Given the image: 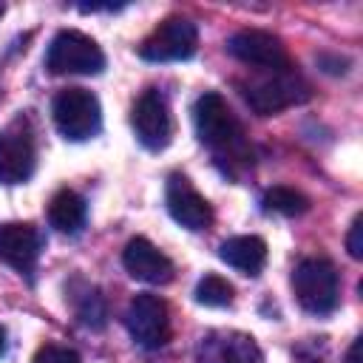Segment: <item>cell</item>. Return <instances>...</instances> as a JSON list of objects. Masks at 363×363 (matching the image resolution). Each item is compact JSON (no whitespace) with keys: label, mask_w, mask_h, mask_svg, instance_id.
Returning a JSON list of instances; mask_svg holds the SVG:
<instances>
[{"label":"cell","mask_w":363,"mask_h":363,"mask_svg":"<svg viewBox=\"0 0 363 363\" xmlns=\"http://www.w3.org/2000/svg\"><path fill=\"white\" fill-rule=\"evenodd\" d=\"M193 122L201 145H207L224 164H250V145L244 139V128L221 94H201L193 105Z\"/></svg>","instance_id":"1"},{"label":"cell","mask_w":363,"mask_h":363,"mask_svg":"<svg viewBox=\"0 0 363 363\" xmlns=\"http://www.w3.org/2000/svg\"><path fill=\"white\" fill-rule=\"evenodd\" d=\"M244 102L258 113V116H272L281 113L284 108L301 105L312 96L309 82L301 77L295 65L281 68V71H258L247 82H238Z\"/></svg>","instance_id":"2"},{"label":"cell","mask_w":363,"mask_h":363,"mask_svg":"<svg viewBox=\"0 0 363 363\" xmlns=\"http://www.w3.org/2000/svg\"><path fill=\"white\" fill-rule=\"evenodd\" d=\"M292 292L312 315H329L340 303V278L329 258H303L292 272Z\"/></svg>","instance_id":"3"},{"label":"cell","mask_w":363,"mask_h":363,"mask_svg":"<svg viewBox=\"0 0 363 363\" xmlns=\"http://www.w3.org/2000/svg\"><path fill=\"white\" fill-rule=\"evenodd\" d=\"M54 125L68 142H85L99 133L102 128V108L99 99L85 88H65L54 96L51 105Z\"/></svg>","instance_id":"4"},{"label":"cell","mask_w":363,"mask_h":363,"mask_svg":"<svg viewBox=\"0 0 363 363\" xmlns=\"http://www.w3.org/2000/svg\"><path fill=\"white\" fill-rule=\"evenodd\" d=\"M45 68L57 77H62V74H99L105 68V54L88 34L65 28L51 40L48 54H45Z\"/></svg>","instance_id":"5"},{"label":"cell","mask_w":363,"mask_h":363,"mask_svg":"<svg viewBox=\"0 0 363 363\" xmlns=\"http://www.w3.org/2000/svg\"><path fill=\"white\" fill-rule=\"evenodd\" d=\"M37 164L34 130L26 116H17L0 130V184H23Z\"/></svg>","instance_id":"6"},{"label":"cell","mask_w":363,"mask_h":363,"mask_svg":"<svg viewBox=\"0 0 363 363\" xmlns=\"http://www.w3.org/2000/svg\"><path fill=\"white\" fill-rule=\"evenodd\" d=\"M199 48L196 23L187 17H167L162 20L139 45V57L147 62H176L190 60Z\"/></svg>","instance_id":"7"},{"label":"cell","mask_w":363,"mask_h":363,"mask_svg":"<svg viewBox=\"0 0 363 363\" xmlns=\"http://www.w3.org/2000/svg\"><path fill=\"white\" fill-rule=\"evenodd\" d=\"M125 326L130 332V337L145 346V349H159L170 340V309L159 295L142 292L128 303L125 312Z\"/></svg>","instance_id":"8"},{"label":"cell","mask_w":363,"mask_h":363,"mask_svg":"<svg viewBox=\"0 0 363 363\" xmlns=\"http://www.w3.org/2000/svg\"><path fill=\"white\" fill-rule=\"evenodd\" d=\"M227 51L238 62H244V65H250L255 71H281V68L292 65L284 43L275 34L261 31V28H241V31H235L227 40Z\"/></svg>","instance_id":"9"},{"label":"cell","mask_w":363,"mask_h":363,"mask_svg":"<svg viewBox=\"0 0 363 363\" xmlns=\"http://www.w3.org/2000/svg\"><path fill=\"white\" fill-rule=\"evenodd\" d=\"M130 125L142 147L147 150H164L173 139V116L159 91H145L130 111Z\"/></svg>","instance_id":"10"},{"label":"cell","mask_w":363,"mask_h":363,"mask_svg":"<svg viewBox=\"0 0 363 363\" xmlns=\"http://www.w3.org/2000/svg\"><path fill=\"white\" fill-rule=\"evenodd\" d=\"M164 201H167V210H170L173 221L182 224L184 230L199 233V230H207L213 224V207H210V201L182 173H173L167 179Z\"/></svg>","instance_id":"11"},{"label":"cell","mask_w":363,"mask_h":363,"mask_svg":"<svg viewBox=\"0 0 363 363\" xmlns=\"http://www.w3.org/2000/svg\"><path fill=\"white\" fill-rule=\"evenodd\" d=\"M43 250V235L28 221H6L0 224V261L9 264L20 275H31Z\"/></svg>","instance_id":"12"},{"label":"cell","mask_w":363,"mask_h":363,"mask_svg":"<svg viewBox=\"0 0 363 363\" xmlns=\"http://www.w3.org/2000/svg\"><path fill=\"white\" fill-rule=\"evenodd\" d=\"M199 363H264V354L250 335L216 329L199 340Z\"/></svg>","instance_id":"13"},{"label":"cell","mask_w":363,"mask_h":363,"mask_svg":"<svg viewBox=\"0 0 363 363\" xmlns=\"http://www.w3.org/2000/svg\"><path fill=\"white\" fill-rule=\"evenodd\" d=\"M122 264L136 281H145V284H159L162 286V284H170L173 275H176L173 261L142 235H136L125 244Z\"/></svg>","instance_id":"14"},{"label":"cell","mask_w":363,"mask_h":363,"mask_svg":"<svg viewBox=\"0 0 363 363\" xmlns=\"http://www.w3.org/2000/svg\"><path fill=\"white\" fill-rule=\"evenodd\" d=\"M218 258L244 275H258L267 264V241L261 235H233L218 247Z\"/></svg>","instance_id":"15"},{"label":"cell","mask_w":363,"mask_h":363,"mask_svg":"<svg viewBox=\"0 0 363 363\" xmlns=\"http://www.w3.org/2000/svg\"><path fill=\"white\" fill-rule=\"evenodd\" d=\"M85 216H88V207H85V199L74 190H57L48 201V221L54 230L60 233H79L85 227Z\"/></svg>","instance_id":"16"},{"label":"cell","mask_w":363,"mask_h":363,"mask_svg":"<svg viewBox=\"0 0 363 363\" xmlns=\"http://www.w3.org/2000/svg\"><path fill=\"white\" fill-rule=\"evenodd\" d=\"M71 303H74L77 318H79L85 326L102 329V326L108 323V303H105V298H102V292H99L96 286L77 281V284L71 286Z\"/></svg>","instance_id":"17"},{"label":"cell","mask_w":363,"mask_h":363,"mask_svg":"<svg viewBox=\"0 0 363 363\" xmlns=\"http://www.w3.org/2000/svg\"><path fill=\"white\" fill-rule=\"evenodd\" d=\"M264 207L281 216H301L309 210V199L295 187H272L264 193Z\"/></svg>","instance_id":"18"},{"label":"cell","mask_w":363,"mask_h":363,"mask_svg":"<svg viewBox=\"0 0 363 363\" xmlns=\"http://www.w3.org/2000/svg\"><path fill=\"white\" fill-rule=\"evenodd\" d=\"M196 301L204 306H230L233 303V284L227 278L210 272L196 284Z\"/></svg>","instance_id":"19"},{"label":"cell","mask_w":363,"mask_h":363,"mask_svg":"<svg viewBox=\"0 0 363 363\" xmlns=\"http://www.w3.org/2000/svg\"><path fill=\"white\" fill-rule=\"evenodd\" d=\"M34 363H79V354L68 346H57V343H45L37 349Z\"/></svg>","instance_id":"20"},{"label":"cell","mask_w":363,"mask_h":363,"mask_svg":"<svg viewBox=\"0 0 363 363\" xmlns=\"http://www.w3.org/2000/svg\"><path fill=\"white\" fill-rule=\"evenodd\" d=\"M346 250H349V255H352L354 261H360V258H363V216H360V213L354 216V221H352V227H349Z\"/></svg>","instance_id":"21"},{"label":"cell","mask_w":363,"mask_h":363,"mask_svg":"<svg viewBox=\"0 0 363 363\" xmlns=\"http://www.w3.org/2000/svg\"><path fill=\"white\" fill-rule=\"evenodd\" d=\"M346 363H360V337L352 343V349H349V357H346Z\"/></svg>","instance_id":"22"},{"label":"cell","mask_w":363,"mask_h":363,"mask_svg":"<svg viewBox=\"0 0 363 363\" xmlns=\"http://www.w3.org/2000/svg\"><path fill=\"white\" fill-rule=\"evenodd\" d=\"M3 352H6V329L0 326V354H3Z\"/></svg>","instance_id":"23"},{"label":"cell","mask_w":363,"mask_h":363,"mask_svg":"<svg viewBox=\"0 0 363 363\" xmlns=\"http://www.w3.org/2000/svg\"><path fill=\"white\" fill-rule=\"evenodd\" d=\"M3 11H6V6H3V3H0V17H3Z\"/></svg>","instance_id":"24"}]
</instances>
